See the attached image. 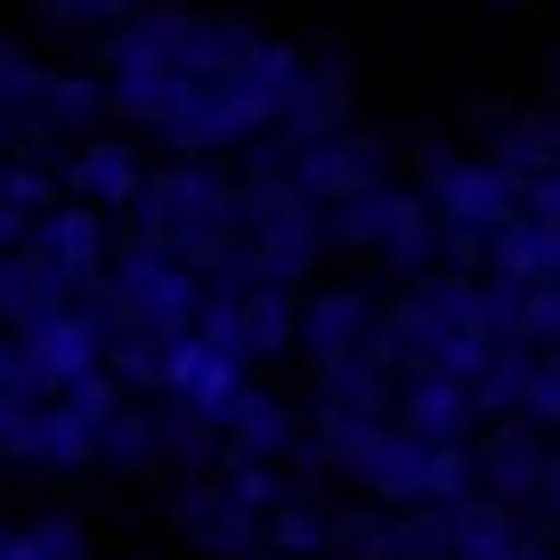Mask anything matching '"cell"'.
Masks as SVG:
<instances>
[{
	"instance_id": "cell-16",
	"label": "cell",
	"mask_w": 560,
	"mask_h": 560,
	"mask_svg": "<svg viewBox=\"0 0 560 560\" xmlns=\"http://www.w3.org/2000/svg\"><path fill=\"white\" fill-rule=\"evenodd\" d=\"M66 301H82L57 268L33 253V244H16V253H0V325L9 334H25L33 317H49V308H66Z\"/></svg>"
},
{
	"instance_id": "cell-25",
	"label": "cell",
	"mask_w": 560,
	"mask_h": 560,
	"mask_svg": "<svg viewBox=\"0 0 560 560\" xmlns=\"http://www.w3.org/2000/svg\"><path fill=\"white\" fill-rule=\"evenodd\" d=\"M495 9H528V0H495Z\"/></svg>"
},
{
	"instance_id": "cell-5",
	"label": "cell",
	"mask_w": 560,
	"mask_h": 560,
	"mask_svg": "<svg viewBox=\"0 0 560 560\" xmlns=\"http://www.w3.org/2000/svg\"><path fill=\"white\" fill-rule=\"evenodd\" d=\"M325 236L358 244V253H374L390 268H431V253L447 244V228H439L431 196H415V187H374V196H358V203H334Z\"/></svg>"
},
{
	"instance_id": "cell-3",
	"label": "cell",
	"mask_w": 560,
	"mask_h": 560,
	"mask_svg": "<svg viewBox=\"0 0 560 560\" xmlns=\"http://www.w3.org/2000/svg\"><path fill=\"white\" fill-rule=\"evenodd\" d=\"M203 301H211V284L196 277V268L163 260L154 244H122V260H114V268H106V284H98V308H106L114 334L163 341V350L196 334Z\"/></svg>"
},
{
	"instance_id": "cell-15",
	"label": "cell",
	"mask_w": 560,
	"mask_h": 560,
	"mask_svg": "<svg viewBox=\"0 0 560 560\" xmlns=\"http://www.w3.org/2000/svg\"><path fill=\"white\" fill-rule=\"evenodd\" d=\"M66 187H73V203H90V211H130L147 196V171L122 139H90V147H73Z\"/></svg>"
},
{
	"instance_id": "cell-10",
	"label": "cell",
	"mask_w": 560,
	"mask_h": 560,
	"mask_svg": "<svg viewBox=\"0 0 560 560\" xmlns=\"http://www.w3.org/2000/svg\"><path fill=\"white\" fill-rule=\"evenodd\" d=\"M244 374H253V365H236L228 350H211L203 334H187V341H171V350H163V398H179V407H196L211 422H228V407L253 390Z\"/></svg>"
},
{
	"instance_id": "cell-9",
	"label": "cell",
	"mask_w": 560,
	"mask_h": 560,
	"mask_svg": "<svg viewBox=\"0 0 560 560\" xmlns=\"http://www.w3.org/2000/svg\"><path fill=\"white\" fill-rule=\"evenodd\" d=\"M25 244H33V253H42L66 284H73V293H98V284H106V268H114L106 211H90V203H57V211H42Z\"/></svg>"
},
{
	"instance_id": "cell-8",
	"label": "cell",
	"mask_w": 560,
	"mask_h": 560,
	"mask_svg": "<svg viewBox=\"0 0 560 560\" xmlns=\"http://www.w3.org/2000/svg\"><path fill=\"white\" fill-rule=\"evenodd\" d=\"M277 163L293 171V187L308 203H358L374 187H390V139H374V130H334V139L277 154Z\"/></svg>"
},
{
	"instance_id": "cell-21",
	"label": "cell",
	"mask_w": 560,
	"mask_h": 560,
	"mask_svg": "<svg viewBox=\"0 0 560 560\" xmlns=\"http://www.w3.org/2000/svg\"><path fill=\"white\" fill-rule=\"evenodd\" d=\"M268 545H277V552H325V545H334V520L308 504V495H284V504L268 512Z\"/></svg>"
},
{
	"instance_id": "cell-18",
	"label": "cell",
	"mask_w": 560,
	"mask_h": 560,
	"mask_svg": "<svg viewBox=\"0 0 560 560\" xmlns=\"http://www.w3.org/2000/svg\"><path fill=\"white\" fill-rule=\"evenodd\" d=\"M0 560H90V536H82V520H66V512H42V520H25V528L0 520Z\"/></svg>"
},
{
	"instance_id": "cell-4",
	"label": "cell",
	"mask_w": 560,
	"mask_h": 560,
	"mask_svg": "<svg viewBox=\"0 0 560 560\" xmlns=\"http://www.w3.org/2000/svg\"><path fill=\"white\" fill-rule=\"evenodd\" d=\"M431 211L447 236H471V244H495L504 228L528 211V179L504 171L495 154H479V163H463V154H431Z\"/></svg>"
},
{
	"instance_id": "cell-13",
	"label": "cell",
	"mask_w": 560,
	"mask_h": 560,
	"mask_svg": "<svg viewBox=\"0 0 560 560\" xmlns=\"http://www.w3.org/2000/svg\"><path fill=\"white\" fill-rule=\"evenodd\" d=\"M382 325H390V317L374 308V293L341 284V293H317L301 308V350H308V365H341V358H358Z\"/></svg>"
},
{
	"instance_id": "cell-1",
	"label": "cell",
	"mask_w": 560,
	"mask_h": 560,
	"mask_svg": "<svg viewBox=\"0 0 560 560\" xmlns=\"http://www.w3.org/2000/svg\"><path fill=\"white\" fill-rule=\"evenodd\" d=\"M325 463L341 479H358L365 495L382 504H407V512H439L471 495V447H439V439H415L407 422H350V415H317Z\"/></svg>"
},
{
	"instance_id": "cell-17",
	"label": "cell",
	"mask_w": 560,
	"mask_h": 560,
	"mask_svg": "<svg viewBox=\"0 0 560 560\" xmlns=\"http://www.w3.org/2000/svg\"><path fill=\"white\" fill-rule=\"evenodd\" d=\"M220 439H228V463H277V455H293V407L253 382V390L228 407Z\"/></svg>"
},
{
	"instance_id": "cell-20",
	"label": "cell",
	"mask_w": 560,
	"mask_h": 560,
	"mask_svg": "<svg viewBox=\"0 0 560 560\" xmlns=\"http://www.w3.org/2000/svg\"><path fill=\"white\" fill-rule=\"evenodd\" d=\"M98 463H114V471H154V463H163V439H154V415L122 407L114 422H98Z\"/></svg>"
},
{
	"instance_id": "cell-12",
	"label": "cell",
	"mask_w": 560,
	"mask_h": 560,
	"mask_svg": "<svg viewBox=\"0 0 560 560\" xmlns=\"http://www.w3.org/2000/svg\"><path fill=\"white\" fill-rule=\"evenodd\" d=\"M0 455L25 463V471H82V463H98V431H90L66 398H42V407L0 439Z\"/></svg>"
},
{
	"instance_id": "cell-6",
	"label": "cell",
	"mask_w": 560,
	"mask_h": 560,
	"mask_svg": "<svg viewBox=\"0 0 560 560\" xmlns=\"http://www.w3.org/2000/svg\"><path fill=\"white\" fill-rule=\"evenodd\" d=\"M196 334L211 350H228L236 365H260L277 350L301 341V308H293V284H211Z\"/></svg>"
},
{
	"instance_id": "cell-19",
	"label": "cell",
	"mask_w": 560,
	"mask_h": 560,
	"mask_svg": "<svg viewBox=\"0 0 560 560\" xmlns=\"http://www.w3.org/2000/svg\"><path fill=\"white\" fill-rule=\"evenodd\" d=\"M106 106V82H90V73H49V98H42V139H73V130H90Z\"/></svg>"
},
{
	"instance_id": "cell-14",
	"label": "cell",
	"mask_w": 560,
	"mask_h": 560,
	"mask_svg": "<svg viewBox=\"0 0 560 560\" xmlns=\"http://www.w3.org/2000/svg\"><path fill=\"white\" fill-rule=\"evenodd\" d=\"M545 463L552 447L536 439V422H504V431L488 439V455H471V471H479V488H488V504H536V488H545Z\"/></svg>"
},
{
	"instance_id": "cell-24",
	"label": "cell",
	"mask_w": 560,
	"mask_h": 560,
	"mask_svg": "<svg viewBox=\"0 0 560 560\" xmlns=\"http://www.w3.org/2000/svg\"><path fill=\"white\" fill-rule=\"evenodd\" d=\"M536 512H545V520H560V447H552V463H545V488H536Z\"/></svg>"
},
{
	"instance_id": "cell-22",
	"label": "cell",
	"mask_w": 560,
	"mask_h": 560,
	"mask_svg": "<svg viewBox=\"0 0 560 560\" xmlns=\"http://www.w3.org/2000/svg\"><path fill=\"white\" fill-rule=\"evenodd\" d=\"M33 407H42V382H33V365H25V350H16V334H0V439H9Z\"/></svg>"
},
{
	"instance_id": "cell-11",
	"label": "cell",
	"mask_w": 560,
	"mask_h": 560,
	"mask_svg": "<svg viewBox=\"0 0 560 560\" xmlns=\"http://www.w3.org/2000/svg\"><path fill=\"white\" fill-rule=\"evenodd\" d=\"M488 415L479 407V390L447 365H407V382H398V422H407L415 439H439V447H463V431Z\"/></svg>"
},
{
	"instance_id": "cell-23",
	"label": "cell",
	"mask_w": 560,
	"mask_h": 560,
	"mask_svg": "<svg viewBox=\"0 0 560 560\" xmlns=\"http://www.w3.org/2000/svg\"><path fill=\"white\" fill-rule=\"evenodd\" d=\"M33 9H42V25H57V33H82V25H114L122 33L147 0H33Z\"/></svg>"
},
{
	"instance_id": "cell-2",
	"label": "cell",
	"mask_w": 560,
	"mask_h": 560,
	"mask_svg": "<svg viewBox=\"0 0 560 560\" xmlns=\"http://www.w3.org/2000/svg\"><path fill=\"white\" fill-rule=\"evenodd\" d=\"M139 211V244H154L163 260L196 268L203 284H228L236 277V236H244V203L220 171L203 163H171L147 179V196L130 203Z\"/></svg>"
},
{
	"instance_id": "cell-7",
	"label": "cell",
	"mask_w": 560,
	"mask_h": 560,
	"mask_svg": "<svg viewBox=\"0 0 560 560\" xmlns=\"http://www.w3.org/2000/svg\"><path fill=\"white\" fill-rule=\"evenodd\" d=\"M16 350H25L33 365V382H42V398H66L82 374H106V350H114V325H106V308L98 301H66V308H49V317H33L25 334H16Z\"/></svg>"
}]
</instances>
